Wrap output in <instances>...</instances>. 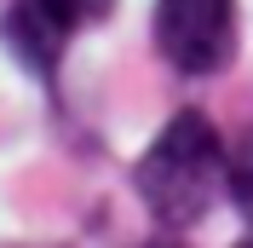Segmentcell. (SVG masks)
I'll return each instance as SVG.
<instances>
[{
  "mask_svg": "<svg viewBox=\"0 0 253 248\" xmlns=\"http://www.w3.org/2000/svg\"><path fill=\"white\" fill-rule=\"evenodd\" d=\"M224 185H230L236 208L253 219V127L236 139V150H230V162H224Z\"/></svg>",
  "mask_w": 253,
  "mask_h": 248,
  "instance_id": "277c9868",
  "label": "cell"
},
{
  "mask_svg": "<svg viewBox=\"0 0 253 248\" xmlns=\"http://www.w3.org/2000/svg\"><path fill=\"white\" fill-rule=\"evenodd\" d=\"M224 185V144L207 116L178 110L138 162V196L161 225H196Z\"/></svg>",
  "mask_w": 253,
  "mask_h": 248,
  "instance_id": "6da1fadb",
  "label": "cell"
},
{
  "mask_svg": "<svg viewBox=\"0 0 253 248\" xmlns=\"http://www.w3.org/2000/svg\"><path fill=\"white\" fill-rule=\"evenodd\" d=\"M242 248H253V243H242Z\"/></svg>",
  "mask_w": 253,
  "mask_h": 248,
  "instance_id": "5b68a950",
  "label": "cell"
},
{
  "mask_svg": "<svg viewBox=\"0 0 253 248\" xmlns=\"http://www.w3.org/2000/svg\"><path fill=\"white\" fill-rule=\"evenodd\" d=\"M156 47L184 75L224 69L236 47V0H161L156 6Z\"/></svg>",
  "mask_w": 253,
  "mask_h": 248,
  "instance_id": "7a4b0ae2",
  "label": "cell"
},
{
  "mask_svg": "<svg viewBox=\"0 0 253 248\" xmlns=\"http://www.w3.org/2000/svg\"><path fill=\"white\" fill-rule=\"evenodd\" d=\"M110 6L115 0H17L12 17H6V41L46 75L52 63H58L63 41L75 29H86V23H98Z\"/></svg>",
  "mask_w": 253,
  "mask_h": 248,
  "instance_id": "3957f363",
  "label": "cell"
}]
</instances>
